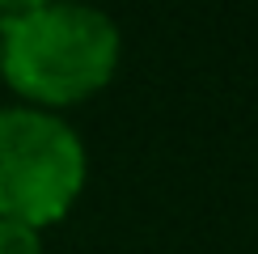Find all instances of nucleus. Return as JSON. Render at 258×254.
I'll use <instances>...</instances> for the list:
<instances>
[{
    "label": "nucleus",
    "mask_w": 258,
    "mask_h": 254,
    "mask_svg": "<svg viewBox=\"0 0 258 254\" xmlns=\"http://www.w3.org/2000/svg\"><path fill=\"white\" fill-rule=\"evenodd\" d=\"M119 59L114 21L85 5H38L0 30V77L21 98L68 106L98 93Z\"/></svg>",
    "instance_id": "nucleus-1"
},
{
    "label": "nucleus",
    "mask_w": 258,
    "mask_h": 254,
    "mask_svg": "<svg viewBox=\"0 0 258 254\" xmlns=\"http://www.w3.org/2000/svg\"><path fill=\"white\" fill-rule=\"evenodd\" d=\"M85 186V148L47 110H0V220L42 229L72 208Z\"/></svg>",
    "instance_id": "nucleus-2"
},
{
    "label": "nucleus",
    "mask_w": 258,
    "mask_h": 254,
    "mask_svg": "<svg viewBox=\"0 0 258 254\" xmlns=\"http://www.w3.org/2000/svg\"><path fill=\"white\" fill-rule=\"evenodd\" d=\"M0 254H42L38 229L17 225V220H0Z\"/></svg>",
    "instance_id": "nucleus-3"
}]
</instances>
